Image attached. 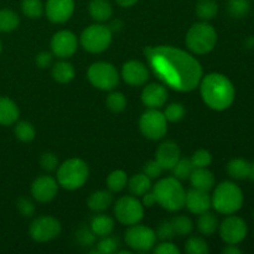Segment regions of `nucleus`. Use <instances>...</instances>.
Wrapping results in <instances>:
<instances>
[{
    "mask_svg": "<svg viewBox=\"0 0 254 254\" xmlns=\"http://www.w3.org/2000/svg\"><path fill=\"white\" fill-rule=\"evenodd\" d=\"M74 11L73 0H47L45 5V14L54 24H64Z\"/></svg>",
    "mask_w": 254,
    "mask_h": 254,
    "instance_id": "16",
    "label": "nucleus"
},
{
    "mask_svg": "<svg viewBox=\"0 0 254 254\" xmlns=\"http://www.w3.org/2000/svg\"><path fill=\"white\" fill-rule=\"evenodd\" d=\"M153 192L156 203L170 212H176L185 207V189L176 178L161 179L154 186Z\"/></svg>",
    "mask_w": 254,
    "mask_h": 254,
    "instance_id": "3",
    "label": "nucleus"
},
{
    "mask_svg": "<svg viewBox=\"0 0 254 254\" xmlns=\"http://www.w3.org/2000/svg\"><path fill=\"white\" fill-rule=\"evenodd\" d=\"M139 128L141 134L150 140H159L164 138L168 131V121L164 113L158 109H149L141 114L139 119Z\"/></svg>",
    "mask_w": 254,
    "mask_h": 254,
    "instance_id": "10",
    "label": "nucleus"
},
{
    "mask_svg": "<svg viewBox=\"0 0 254 254\" xmlns=\"http://www.w3.org/2000/svg\"><path fill=\"white\" fill-rule=\"evenodd\" d=\"M57 192H59V183L50 175L40 176L31 185V195L37 202H50L56 197Z\"/></svg>",
    "mask_w": 254,
    "mask_h": 254,
    "instance_id": "15",
    "label": "nucleus"
},
{
    "mask_svg": "<svg viewBox=\"0 0 254 254\" xmlns=\"http://www.w3.org/2000/svg\"><path fill=\"white\" fill-rule=\"evenodd\" d=\"M20 116L19 107L12 99L0 97V126H12L17 122Z\"/></svg>",
    "mask_w": 254,
    "mask_h": 254,
    "instance_id": "22",
    "label": "nucleus"
},
{
    "mask_svg": "<svg viewBox=\"0 0 254 254\" xmlns=\"http://www.w3.org/2000/svg\"><path fill=\"white\" fill-rule=\"evenodd\" d=\"M107 107L114 113H121L127 107V98L121 92H112L106 101Z\"/></svg>",
    "mask_w": 254,
    "mask_h": 254,
    "instance_id": "38",
    "label": "nucleus"
},
{
    "mask_svg": "<svg viewBox=\"0 0 254 254\" xmlns=\"http://www.w3.org/2000/svg\"><path fill=\"white\" fill-rule=\"evenodd\" d=\"M88 79L101 91H112L118 86L119 73L109 62H96L88 68Z\"/></svg>",
    "mask_w": 254,
    "mask_h": 254,
    "instance_id": "8",
    "label": "nucleus"
},
{
    "mask_svg": "<svg viewBox=\"0 0 254 254\" xmlns=\"http://www.w3.org/2000/svg\"><path fill=\"white\" fill-rule=\"evenodd\" d=\"M40 165L44 170L54 171L59 166V159L54 153H44L40 158Z\"/></svg>",
    "mask_w": 254,
    "mask_h": 254,
    "instance_id": "43",
    "label": "nucleus"
},
{
    "mask_svg": "<svg viewBox=\"0 0 254 254\" xmlns=\"http://www.w3.org/2000/svg\"><path fill=\"white\" fill-rule=\"evenodd\" d=\"M91 230L98 237L109 236L114 230V221L107 215L94 216L91 221Z\"/></svg>",
    "mask_w": 254,
    "mask_h": 254,
    "instance_id": "26",
    "label": "nucleus"
},
{
    "mask_svg": "<svg viewBox=\"0 0 254 254\" xmlns=\"http://www.w3.org/2000/svg\"><path fill=\"white\" fill-rule=\"evenodd\" d=\"M217 44V32L207 21L197 22L186 34V46L196 55H206L212 51Z\"/></svg>",
    "mask_w": 254,
    "mask_h": 254,
    "instance_id": "5",
    "label": "nucleus"
},
{
    "mask_svg": "<svg viewBox=\"0 0 254 254\" xmlns=\"http://www.w3.org/2000/svg\"><path fill=\"white\" fill-rule=\"evenodd\" d=\"M198 86L203 102L213 111H225L235 102V86L225 74L212 72L202 76Z\"/></svg>",
    "mask_w": 254,
    "mask_h": 254,
    "instance_id": "2",
    "label": "nucleus"
},
{
    "mask_svg": "<svg viewBox=\"0 0 254 254\" xmlns=\"http://www.w3.org/2000/svg\"><path fill=\"white\" fill-rule=\"evenodd\" d=\"M193 169L195 168H193L190 159H179L176 165L171 170L174 173V178H176L178 180H188Z\"/></svg>",
    "mask_w": 254,
    "mask_h": 254,
    "instance_id": "37",
    "label": "nucleus"
},
{
    "mask_svg": "<svg viewBox=\"0 0 254 254\" xmlns=\"http://www.w3.org/2000/svg\"><path fill=\"white\" fill-rule=\"evenodd\" d=\"M156 238L161 241H170L175 237V231H174L171 222H163L158 227L156 231Z\"/></svg>",
    "mask_w": 254,
    "mask_h": 254,
    "instance_id": "45",
    "label": "nucleus"
},
{
    "mask_svg": "<svg viewBox=\"0 0 254 254\" xmlns=\"http://www.w3.org/2000/svg\"><path fill=\"white\" fill-rule=\"evenodd\" d=\"M227 173L235 180H246V179L254 180L252 164L245 159H232L227 164Z\"/></svg>",
    "mask_w": 254,
    "mask_h": 254,
    "instance_id": "21",
    "label": "nucleus"
},
{
    "mask_svg": "<svg viewBox=\"0 0 254 254\" xmlns=\"http://www.w3.org/2000/svg\"><path fill=\"white\" fill-rule=\"evenodd\" d=\"M218 12V4L216 0H198L196 5V15L202 21L212 20Z\"/></svg>",
    "mask_w": 254,
    "mask_h": 254,
    "instance_id": "30",
    "label": "nucleus"
},
{
    "mask_svg": "<svg viewBox=\"0 0 254 254\" xmlns=\"http://www.w3.org/2000/svg\"><path fill=\"white\" fill-rule=\"evenodd\" d=\"M222 253L225 254H241L242 251L237 247V245H227V247L223 248Z\"/></svg>",
    "mask_w": 254,
    "mask_h": 254,
    "instance_id": "51",
    "label": "nucleus"
},
{
    "mask_svg": "<svg viewBox=\"0 0 254 254\" xmlns=\"http://www.w3.org/2000/svg\"><path fill=\"white\" fill-rule=\"evenodd\" d=\"M141 197H143L141 203H143L144 207H151V206L156 203V198H155V195H154V192H149L148 191V192L144 193Z\"/></svg>",
    "mask_w": 254,
    "mask_h": 254,
    "instance_id": "50",
    "label": "nucleus"
},
{
    "mask_svg": "<svg viewBox=\"0 0 254 254\" xmlns=\"http://www.w3.org/2000/svg\"><path fill=\"white\" fill-rule=\"evenodd\" d=\"M243 191L231 181H223L213 191L212 207L222 215H233L243 206Z\"/></svg>",
    "mask_w": 254,
    "mask_h": 254,
    "instance_id": "4",
    "label": "nucleus"
},
{
    "mask_svg": "<svg viewBox=\"0 0 254 254\" xmlns=\"http://www.w3.org/2000/svg\"><path fill=\"white\" fill-rule=\"evenodd\" d=\"M166 101H168V91L161 84H148L141 92V102L149 109L161 108Z\"/></svg>",
    "mask_w": 254,
    "mask_h": 254,
    "instance_id": "20",
    "label": "nucleus"
},
{
    "mask_svg": "<svg viewBox=\"0 0 254 254\" xmlns=\"http://www.w3.org/2000/svg\"><path fill=\"white\" fill-rule=\"evenodd\" d=\"M112 42L111 27L102 24H94L83 30L81 35V45L91 54H101L106 51Z\"/></svg>",
    "mask_w": 254,
    "mask_h": 254,
    "instance_id": "7",
    "label": "nucleus"
},
{
    "mask_svg": "<svg viewBox=\"0 0 254 254\" xmlns=\"http://www.w3.org/2000/svg\"><path fill=\"white\" fill-rule=\"evenodd\" d=\"M114 215L122 225H136L144 217V206L136 196H123L114 205Z\"/></svg>",
    "mask_w": 254,
    "mask_h": 254,
    "instance_id": "9",
    "label": "nucleus"
},
{
    "mask_svg": "<svg viewBox=\"0 0 254 254\" xmlns=\"http://www.w3.org/2000/svg\"><path fill=\"white\" fill-rule=\"evenodd\" d=\"M117 4L121 5L123 7H129V6H133L134 4L139 1V0H116Z\"/></svg>",
    "mask_w": 254,
    "mask_h": 254,
    "instance_id": "52",
    "label": "nucleus"
},
{
    "mask_svg": "<svg viewBox=\"0 0 254 254\" xmlns=\"http://www.w3.org/2000/svg\"><path fill=\"white\" fill-rule=\"evenodd\" d=\"M14 131L15 136L22 143H30V141L34 140L35 135H36L35 128L29 122H19V123H16Z\"/></svg>",
    "mask_w": 254,
    "mask_h": 254,
    "instance_id": "34",
    "label": "nucleus"
},
{
    "mask_svg": "<svg viewBox=\"0 0 254 254\" xmlns=\"http://www.w3.org/2000/svg\"><path fill=\"white\" fill-rule=\"evenodd\" d=\"M185 252L189 254H207L210 252V248L203 238L192 236L186 241Z\"/></svg>",
    "mask_w": 254,
    "mask_h": 254,
    "instance_id": "36",
    "label": "nucleus"
},
{
    "mask_svg": "<svg viewBox=\"0 0 254 254\" xmlns=\"http://www.w3.org/2000/svg\"><path fill=\"white\" fill-rule=\"evenodd\" d=\"M164 169L156 160H150L144 165V174L150 179H156L161 175Z\"/></svg>",
    "mask_w": 254,
    "mask_h": 254,
    "instance_id": "47",
    "label": "nucleus"
},
{
    "mask_svg": "<svg viewBox=\"0 0 254 254\" xmlns=\"http://www.w3.org/2000/svg\"><path fill=\"white\" fill-rule=\"evenodd\" d=\"M1 50H2V45H1V40H0V54H1Z\"/></svg>",
    "mask_w": 254,
    "mask_h": 254,
    "instance_id": "53",
    "label": "nucleus"
},
{
    "mask_svg": "<svg viewBox=\"0 0 254 254\" xmlns=\"http://www.w3.org/2000/svg\"><path fill=\"white\" fill-rule=\"evenodd\" d=\"M122 77H123L124 82L128 83L129 86H143L149 79V71L143 62L131 60V61L126 62L123 64Z\"/></svg>",
    "mask_w": 254,
    "mask_h": 254,
    "instance_id": "17",
    "label": "nucleus"
},
{
    "mask_svg": "<svg viewBox=\"0 0 254 254\" xmlns=\"http://www.w3.org/2000/svg\"><path fill=\"white\" fill-rule=\"evenodd\" d=\"M112 202H113V196L109 191H96L92 193L88 197L87 205H88L89 210L94 211V212H103V211L108 210L111 207Z\"/></svg>",
    "mask_w": 254,
    "mask_h": 254,
    "instance_id": "25",
    "label": "nucleus"
},
{
    "mask_svg": "<svg viewBox=\"0 0 254 254\" xmlns=\"http://www.w3.org/2000/svg\"><path fill=\"white\" fill-rule=\"evenodd\" d=\"M180 159V148L175 141L166 140L158 146L155 153V160L164 170H171Z\"/></svg>",
    "mask_w": 254,
    "mask_h": 254,
    "instance_id": "18",
    "label": "nucleus"
},
{
    "mask_svg": "<svg viewBox=\"0 0 254 254\" xmlns=\"http://www.w3.org/2000/svg\"><path fill=\"white\" fill-rule=\"evenodd\" d=\"M17 210L24 217H31L35 213V205L30 198L21 197L17 201Z\"/></svg>",
    "mask_w": 254,
    "mask_h": 254,
    "instance_id": "44",
    "label": "nucleus"
},
{
    "mask_svg": "<svg viewBox=\"0 0 254 254\" xmlns=\"http://www.w3.org/2000/svg\"><path fill=\"white\" fill-rule=\"evenodd\" d=\"M126 243L131 251L146 252L156 243V233L148 226L131 225L126 232Z\"/></svg>",
    "mask_w": 254,
    "mask_h": 254,
    "instance_id": "11",
    "label": "nucleus"
},
{
    "mask_svg": "<svg viewBox=\"0 0 254 254\" xmlns=\"http://www.w3.org/2000/svg\"><path fill=\"white\" fill-rule=\"evenodd\" d=\"M252 168H253V174H254V163L252 164Z\"/></svg>",
    "mask_w": 254,
    "mask_h": 254,
    "instance_id": "54",
    "label": "nucleus"
},
{
    "mask_svg": "<svg viewBox=\"0 0 254 254\" xmlns=\"http://www.w3.org/2000/svg\"><path fill=\"white\" fill-rule=\"evenodd\" d=\"M248 226L243 218L230 215L220 225V236L227 245H238L247 237Z\"/></svg>",
    "mask_w": 254,
    "mask_h": 254,
    "instance_id": "13",
    "label": "nucleus"
},
{
    "mask_svg": "<svg viewBox=\"0 0 254 254\" xmlns=\"http://www.w3.org/2000/svg\"><path fill=\"white\" fill-rule=\"evenodd\" d=\"M117 248H118V241L111 236H106L99 241L98 246H97V252L111 254L117 252Z\"/></svg>",
    "mask_w": 254,
    "mask_h": 254,
    "instance_id": "42",
    "label": "nucleus"
},
{
    "mask_svg": "<svg viewBox=\"0 0 254 254\" xmlns=\"http://www.w3.org/2000/svg\"><path fill=\"white\" fill-rule=\"evenodd\" d=\"M251 4L248 0H230L228 2V12L233 17H243L248 14Z\"/></svg>",
    "mask_w": 254,
    "mask_h": 254,
    "instance_id": "39",
    "label": "nucleus"
},
{
    "mask_svg": "<svg viewBox=\"0 0 254 254\" xmlns=\"http://www.w3.org/2000/svg\"><path fill=\"white\" fill-rule=\"evenodd\" d=\"M30 237L39 243L50 242L61 233V223L52 216H40L35 218L29 228Z\"/></svg>",
    "mask_w": 254,
    "mask_h": 254,
    "instance_id": "12",
    "label": "nucleus"
},
{
    "mask_svg": "<svg viewBox=\"0 0 254 254\" xmlns=\"http://www.w3.org/2000/svg\"><path fill=\"white\" fill-rule=\"evenodd\" d=\"M19 15L10 9L0 10V31L11 32L19 26Z\"/></svg>",
    "mask_w": 254,
    "mask_h": 254,
    "instance_id": "31",
    "label": "nucleus"
},
{
    "mask_svg": "<svg viewBox=\"0 0 254 254\" xmlns=\"http://www.w3.org/2000/svg\"><path fill=\"white\" fill-rule=\"evenodd\" d=\"M127 184H128V176L123 170H114L109 174L108 179H107V185L108 189L113 192H119L123 189H126Z\"/></svg>",
    "mask_w": 254,
    "mask_h": 254,
    "instance_id": "32",
    "label": "nucleus"
},
{
    "mask_svg": "<svg viewBox=\"0 0 254 254\" xmlns=\"http://www.w3.org/2000/svg\"><path fill=\"white\" fill-rule=\"evenodd\" d=\"M171 226H173L175 235L184 237V236H189L193 231V222L188 217V216H178L174 217L171 221Z\"/></svg>",
    "mask_w": 254,
    "mask_h": 254,
    "instance_id": "35",
    "label": "nucleus"
},
{
    "mask_svg": "<svg viewBox=\"0 0 254 254\" xmlns=\"http://www.w3.org/2000/svg\"><path fill=\"white\" fill-rule=\"evenodd\" d=\"M190 160L192 163L193 168H207L212 163V155H211L210 151L205 150V149H201V150H197L193 153Z\"/></svg>",
    "mask_w": 254,
    "mask_h": 254,
    "instance_id": "40",
    "label": "nucleus"
},
{
    "mask_svg": "<svg viewBox=\"0 0 254 254\" xmlns=\"http://www.w3.org/2000/svg\"><path fill=\"white\" fill-rule=\"evenodd\" d=\"M154 253L155 254H179L180 253V250H179L174 243L169 242V241H164V242L160 243L158 247H155Z\"/></svg>",
    "mask_w": 254,
    "mask_h": 254,
    "instance_id": "48",
    "label": "nucleus"
},
{
    "mask_svg": "<svg viewBox=\"0 0 254 254\" xmlns=\"http://www.w3.org/2000/svg\"><path fill=\"white\" fill-rule=\"evenodd\" d=\"M97 236L94 235L93 231L91 228H81V230L77 232V240L79 241L82 246H91L93 245L94 241H96Z\"/></svg>",
    "mask_w": 254,
    "mask_h": 254,
    "instance_id": "46",
    "label": "nucleus"
},
{
    "mask_svg": "<svg viewBox=\"0 0 254 254\" xmlns=\"http://www.w3.org/2000/svg\"><path fill=\"white\" fill-rule=\"evenodd\" d=\"M185 206L193 215H201L212 207V201L211 196L208 195V191L192 189L186 193Z\"/></svg>",
    "mask_w": 254,
    "mask_h": 254,
    "instance_id": "19",
    "label": "nucleus"
},
{
    "mask_svg": "<svg viewBox=\"0 0 254 254\" xmlns=\"http://www.w3.org/2000/svg\"><path fill=\"white\" fill-rule=\"evenodd\" d=\"M129 191L133 193L134 196H143L144 193H146L148 191H150L151 189V179L148 178L144 173L136 174L133 178L129 180L128 183Z\"/></svg>",
    "mask_w": 254,
    "mask_h": 254,
    "instance_id": "28",
    "label": "nucleus"
},
{
    "mask_svg": "<svg viewBox=\"0 0 254 254\" xmlns=\"http://www.w3.org/2000/svg\"><path fill=\"white\" fill-rule=\"evenodd\" d=\"M88 11L92 19L97 22H104L113 15V7L108 0H91Z\"/></svg>",
    "mask_w": 254,
    "mask_h": 254,
    "instance_id": "24",
    "label": "nucleus"
},
{
    "mask_svg": "<svg viewBox=\"0 0 254 254\" xmlns=\"http://www.w3.org/2000/svg\"><path fill=\"white\" fill-rule=\"evenodd\" d=\"M164 116H165L168 122L176 123V122H180L184 118V116H185V108L183 107V104L173 103L166 107L165 112H164Z\"/></svg>",
    "mask_w": 254,
    "mask_h": 254,
    "instance_id": "41",
    "label": "nucleus"
},
{
    "mask_svg": "<svg viewBox=\"0 0 254 254\" xmlns=\"http://www.w3.org/2000/svg\"><path fill=\"white\" fill-rule=\"evenodd\" d=\"M74 67L69 62H57L52 67V78L59 83H69L74 78Z\"/></svg>",
    "mask_w": 254,
    "mask_h": 254,
    "instance_id": "27",
    "label": "nucleus"
},
{
    "mask_svg": "<svg viewBox=\"0 0 254 254\" xmlns=\"http://www.w3.org/2000/svg\"><path fill=\"white\" fill-rule=\"evenodd\" d=\"M78 41L76 35L69 30H61L51 39V50L55 56L60 59H68L77 51Z\"/></svg>",
    "mask_w": 254,
    "mask_h": 254,
    "instance_id": "14",
    "label": "nucleus"
},
{
    "mask_svg": "<svg viewBox=\"0 0 254 254\" xmlns=\"http://www.w3.org/2000/svg\"><path fill=\"white\" fill-rule=\"evenodd\" d=\"M189 179L193 189L202 191H210L215 185V176L207 168H195Z\"/></svg>",
    "mask_w": 254,
    "mask_h": 254,
    "instance_id": "23",
    "label": "nucleus"
},
{
    "mask_svg": "<svg viewBox=\"0 0 254 254\" xmlns=\"http://www.w3.org/2000/svg\"><path fill=\"white\" fill-rule=\"evenodd\" d=\"M88 176V165L82 159H68L59 166L57 183L66 190H77L87 183Z\"/></svg>",
    "mask_w": 254,
    "mask_h": 254,
    "instance_id": "6",
    "label": "nucleus"
},
{
    "mask_svg": "<svg viewBox=\"0 0 254 254\" xmlns=\"http://www.w3.org/2000/svg\"><path fill=\"white\" fill-rule=\"evenodd\" d=\"M52 57H54V54L47 51L40 52L36 56V64L40 67V68H47L49 66H51L52 64Z\"/></svg>",
    "mask_w": 254,
    "mask_h": 254,
    "instance_id": "49",
    "label": "nucleus"
},
{
    "mask_svg": "<svg viewBox=\"0 0 254 254\" xmlns=\"http://www.w3.org/2000/svg\"><path fill=\"white\" fill-rule=\"evenodd\" d=\"M144 54L155 76L170 88L191 92L200 84L202 66L186 51L173 46H156L146 47Z\"/></svg>",
    "mask_w": 254,
    "mask_h": 254,
    "instance_id": "1",
    "label": "nucleus"
},
{
    "mask_svg": "<svg viewBox=\"0 0 254 254\" xmlns=\"http://www.w3.org/2000/svg\"><path fill=\"white\" fill-rule=\"evenodd\" d=\"M197 228L203 236H212L218 228L217 217L208 211L201 213L197 221Z\"/></svg>",
    "mask_w": 254,
    "mask_h": 254,
    "instance_id": "29",
    "label": "nucleus"
},
{
    "mask_svg": "<svg viewBox=\"0 0 254 254\" xmlns=\"http://www.w3.org/2000/svg\"><path fill=\"white\" fill-rule=\"evenodd\" d=\"M21 10L25 16L30 19H39L44 14L45 6L42 5L41 0H22Z\"/></svg>",
    "mask_w": 254,
    "mask_h": 254,
    "instance_id": "33",
    "label": "nucleus"
}]
</instances>
